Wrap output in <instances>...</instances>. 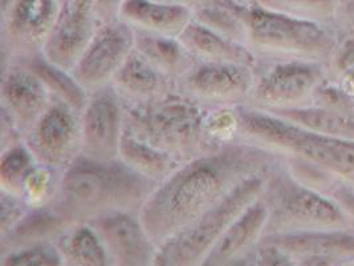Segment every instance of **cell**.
Listing matches in <instances>:
<instances>
[{
	"label": "cell",
	"instance_id": "6da1fadb",
	"mask_svg": "<svg viewBox=\"0 0 354 266\" xmlns=\"http://www.w3.org/2000/svg\"><path fill=\"white\" fill-rule=\"evenodd\" d=\"M274 166L276 157L267 150L238 140L227 143L183 161L156 186L140 217L161 247L245 179Z\"/></svg>",
	"mask_w": 354,
	"mask_h": 266
},
{
	"label": "cell",
	"instance_id": "7a4b0ae2",
	"mask_svg": "<svg viewBox=\"0 0 354 266\" xmlns=\"http://www.w3.org/2000/svg\"><path fill=\"white\" fill-rule=\"evenodd\" d=\"M157 185L120 159L96 161L80 156L63 172L57 196L49 206L71 222H89L113 212L140 215Z\"/></svg>",
	"mask_w": 354,
	"mask_h": 266
},
{
	"label": "cell",
	"instance_id": "3957f363",
	"mask_svg": "<svg viewBox=\"0 0 354 266\" xmlns=\"http://www.w3.org/2000/svg\"><path fill=\"white\" fill-rule=\"evenodd\" d=\"M238 132L243 141L274 154L286 153L310 164L354 179V144L309 131L284 117L248 105L236 107Z\"/></svg>",
	"mask_w": 354,
	"mask_h": 266
},
{
	"label": "cell",
	"instance_id": "277c9868",
	"mask_svg": "<svg viewBox=\"0 0 354 266\" xmlns=\"http://www.w3.org/2000/svg\"><path fill=\"white\" fill-rule=\"evenodd\" d=\"M125 131L182 163L219 148L206 130V109L177 91L154 103L127 107Z\"/></svg>",
	"mask_w": 354,
	"mask_h": 266
},
{
	"label": "cell",
	"instance_id": "5b68a950",
	"mask_svg": "<svg viewBox=\"0 0 354 266\" xmlns=\"http://www.w3.org/2000/svg\"><path fill=\"white\" fill-rule=\"evenodd\" d=\"M242 24V43L257 66L279 62H303L329 47V36L315 21L292 17L255 3L231 0Z\"/></svg>",
	"mask_w": 354,
	"mask_h": 266
},
{
	"label": "cell",
	"instance_id": "8992f818",
	"mask_svg": "<svg viewBox=\"0 0 354 266\" xmlns=\"http://www.w3.org/2000/svg\"><path fill=\"white\" fill-rule=\"evenodd\" d=\"M267 173L268 170L245 179L186 229L166 241L160 247L156 266H203L230 225L263 195Z\"/></svg>",
	"mask_w": 354,
	"mask_h": 266
},
{
	"label": "cell",
	"instance_id": "52a82bcc",
	"mask_svg": "<svg viewBox=\"0 0 354 266\" xmlns=\"http://www.w3.org/2000/svg\"><path fill=\"white\" fill-rule=\"evenodd\" d=\"M261 197L270 211L266 234L306 231L312 225H329L341 220L332 202L276 166L267 173Z\"/></svg>",
	"mask_w": 354,
	"mask_h": 266
},
{
	"label": "cell",
	"instance_id": "ba28073f",
	"mask_svg": "<svg viewBox=\"0 0 354 266\" xmlns=\"http://www.w3.org/2000/svg\"><path fill=\"white\" fill-rule=\"evenodd\" d=\"M60 7V0H8L1 4V64L41 55Z\"/></svg>",
	"mask_w": 354,
	"mask_h": 266
},
{
	"label": "cell",
	"instance_id": "9c48e42d",
	"mask_svg": "<svg viewBox=\"0 0 354 266\" xmlns=\"http://www.w3.org/2000/svg\"><path fill=\"white\" fill-rule=\"evenodd\" d=\"M255 66L199 63L176 82V91L205 109L247 105Z\"/></svg>",
	"mask_w": 354,
	"mask_h": 266
},
{
	"label": "cell",
	"instance_id": "30bf717a",
	"mask_svg": "<svg viewBox=\"0 0 354 266\" xmlns=\"http://www.w3.org/2000/svg\"><path fill=\"white\" fill-rule=\"evenodd\" d=\"M23 139L39 164L64 172L82 152L80 112L52 98Z\"/></svg>",
	"mask_w": 354,
	"mask_h": 266
},
{
	"label": "cell",
	"instance_id": "8fae6325",
	"mask_svg": "<svg viewBox=\"0 0 354 266\" xmlns=\"http://www.w3.org/2000/svg\"><path fill=\"white\" fill-rule=\"evenodd\" d=\"M127 105L112 85L89 94L80 112L81 156L96 161L120 159Z\"/></svg>",
	"mask_w": 354,
	"mask_h": 266
},
{
	"label": "cell",
	"instance_id": "7c38bea8",
	"mask_svg": "<svg viewBox=\"0 0 354 266\" xmlns=\"http://www.w3.org/2000/svg\"><path fill=\"white\" fill-rule=\"evenodd\" d=\"M134 51V30L120 19L102 23L77 64L71 71L88 92L112 85Z\"/></svg>",
	"mask_w": 354,
	"mask_h": 266
},
{
	"label": "cell",
	"instance_id": "4fadbf2b",
	"mask_svg": "<svg viewBox=\"0 0 354 266\" xmlns=\"http://www.w3.org/2000/svg\"><path fill=\"white\" fill-rule=\"evenodd\" d=\"M319 80L315 66L306 62H279L255 66V82L248 107L274 112L304 107Z\"/></svg>",
	"mask_w": 354,
	"mask_h": 266
},
{
	"label": "cell",
	"instance_id": "5bb4252c",
	"mask_svg": "<svg viewBox=\"0 0 354 266\" xmlns=\"http://www.w3.org/2000/svg\"><path fill=\"white\" fill-rule=\"evenodd\" d=\"M109 254L112 266H156L160 245L138 213L113 212L89 221Z\"/></svg>",
	"mask_w": 354,
	"mask_h": 266
},
{
	"label": "cell",
	"instance_id": "9a60e30c",
	"mask_svg": "<svg viewBox=\"0 0 354 266\" xmlns=\"http://www.w3.org/2000/svg\"><path fill=\"white\" fill-rule=\"evenodd\" d=\"M101 24L91 0L62 1L43 55L50 63L72 71Z\"/></svg>",
	"mask_w": 354,
	"mask_h": 266
},
{
	"label": "cell",
	"instance_id": "2e32d148",
	"mask_svg": "<svg viewBox=\"0 0 354 266\" xmlns=\"http://www.w3.org/2000/svg\"><path fill=\"white\" fill-rule=\"evenodd\" d=\"M50 101L48 89L28 66L20 62L1 64L0 111L14 121L23 137Z\"/></svg>",
	"mask_w": 354,
	"mask_h": 266
},
{
	"label": "cell",
	"instance_id": "e0dca14e",
	"mask_svg": "<svg viewBox=\"0 0 354 266\" xmlns=\"http://www.w3.org/2000/svg\"><path fill=\"white\" fill-rule=\"evenodd\" d=\"M268 217V205L260 196L230 225L203 266L244 265L264 237Z\"/></svg>",
	"mask_w": 354,
	"mask_h": 266
},
{
	"label": "cell",
	"instance_id": "ac0fdd59",
	"mask_svg": "<svg viewBox=\"0 0 354 266\" xmlns=\"http://www.w3.org/2000/svg\"><path fill=\"white\" fill-rule=\"evenodd\" d=\"M112 87L127 107L154 103L176 92V82L149 64L136 51L117 72Z\"/></svg>",
	"mask_w": 354,
	"mask_h": 266
},
{
	"label": "cell",
	"instance_id": "d6986e66",
	"mask_svg": "<svg viewBox=\"0 0 354 266\" xmlns=\"http://www.w3.org/2000/svg\"><path fill=\"white\" fill-rule=\"evenodd\" d=\"M118 19L134 31L179 37L193 20L194 11L182 4L160 0H124Z\"/></svg>",
	"mask_w": 354,
	"mask_h": 266
},
{
	"label": "cell",
	"instance_id": "ffe728a7",
	"mask_svg": "<svg viewBox=\"0 0 354 266\" xmlns=\"http://www.w3.org/2000/svg\"><path fill=\"white\" fill-rule=\"evenodd\" d=\"M179 39L199 63L257 66L254 55L244 44L214 31L195 19L179 35Z\"/></svg>",
	"mask_w": 354,
	"mask_h": 266
},
{
	"label": "cell",
	"instance_id": "44dd1931",
	"mask_svg": "<svg viewBox=\"0 0 354 266\" xmlns=\"http://www.w3.org/2000/svg\"><path fill=\"white\" fill-rule=\"evenodd\" d=\"M72 224L52 206L30 208L8 232L0 234V253L37 242H56Z\"/></svg>",
	"mask_w": 354,
	"mask_h": 266
},
{
	"label": "cell",
	"instance_id": "7402d4cb",
	"mask_svg": "<svg viewBox=\"0 0 354 266\" xmlns=\"http://www.w3.org/2000/svg\"><path fill=\"white\" fill-rule=\"evenodd\" d=\"M134 51L149 64L177 82L196 63L179 37L134 31Z\"/></svg>",
	"mask_w": 354,
	"mask_h": 266
},
{
	"label": "cell",
	"instance_id": "603a6c76",
	"mask_svg": "<svg viewBox=\"0 0 354 266\" xmlns=\"http://www.w3.org/2000/svg\"><path fill=\"white\" fill-rule=\"evenodd\" d=\"M64 266H112L109 254L89 222H73L56 240Z\"/></svg>",
	"mask_w": 354,
	"mask_h": 266
},
{
	"label": "cell",
	"instance_id": "cb8c5ba5",
	"mask_svg": "<svg viewBox=\"0 0 354 266\" xmlns=\"http://www.w3.org/2000/svg\"><path fill=\"white\" fill-rule=\"evenodd\" d=\"M120 160L137 175L156 184L162 183L182 164V161L171 154L147 144L127 131L121 141Z\"/></svg>",
	"mask_w": 354,
	"mask_h": 266
},
{
	"label": "cell",
	"instance_id": "d4e9b609",
	"mask_svg": "<svg viewBox=\"0 0 354 266\" xmlns=\"http://www.w3.org/2000/svg\"><path fill=\"white\" fill-rule=\"evenodd\" d=\"M20 63L39 76L53 99L62 100L79 112L82 111L89 94L81 87L71 71L50 63L43 53Z\"/></svg>",
	"mask_w": 354,
	"mask_h": 266
},
{
	"label": "cell",
	"instance_id": "484cf974",
	"mask_svg": "<svg viewBox=\"0 0 354 266\" xmlns=\"http://www.w3.org/2000/svg\"><path fill=\"white\" fill-rule=\"evenodd\" d=\"M37 164L24 139L12 143L0 153V190L20 196L33 166Z\"/></svg>",
	"mask_w": 354,
	"mask_h": 266
},
{
	"label": "cell",
	"instance_id": "4316f807",
	"mask_svg": "<svg viewBox=\"0 0 354 266\" xmlns=\"http://www.w3.org/2000/svg\"><path fill=\"white\" fill-rule=\"evenodd\" d=\"M272 114L284 117L292 123L301 125L309 131L322 133L333 137H354V121L348 117L341 116L320 108H290L274 111Z\"/></svg>",
	"mask_w": 354,
	"mask_h": 266
},
{
	"label": "cell",
	"instance_id": "83f0119b",
	"mask_svg": "<svg viewBox=\"0 0 354 266\" xmlns=\"http://www.w3.org/2000/svg\"><path fill=\"white\" fill-rule=\"evenodd\" d=\"M62 175L60 170L37 163L26 179L21 197L31 208L52 205L59 192Z\"/></svg>",
	"mask_w": 354,
	"mask_h": 266
},
{
	"label": "cell",
	"instance_id": "f1b7e54d",
	"mask_svg": "<svg viewBox=\"0 0 354 266\" xmlns=\"http://www.w3.org/2000/svg\"><path fill=\"white\" fill-rule=\"evenodd\" d=\"M3 266H64L56 242H37L0 253Z\"/></svg>",
	"mask_w": 354,
	"mask_h": 266
},
{
	"label": "cell",
	"instance_id": "f546056e",
	"mask_svg": "<svg viewBox=\"0 0 354 266\" xmlns=\"http://www.w3.org/2000/svg\"><path fill=\"white\" fill-rule=\"evenodd\" d=\"M206 130L212 143L219 147L235 141L238 132L236 107L206 109Z\"/></svg>",
	"mask_w": 354,
	"mask_h": 266
},
{
	"label": "cell",
	"instance_id": "4dcf8cb0",
	"mask_svg": "<svg viewBox=\"0 0 354 266\" xmlns=\"http://www.w3.org/2000/svg\"><path fill=\"white\" fill-rule=\"evenodd\" d=\"M30 208L23 197L0 190V234L8 232Z\"/></svg>",
	"mask_w": 354,
	"mask_h": 266
},
{
	"label": "cell",
	"instance_id": "1f68e13d",
	"mask_svg": "<svg viewBox=\"0 0 354 266\" xmlns=\"http://www.w3.org/2000/svg\"><path fill=\"white\" fill-rule=\"evenodd\" d=\"M329 1L332 0H254L260 7L304 19H306V12L325 6Z\"/></svg>",
	"mask_w": 354,
	"mask_h": 266
},
{
	"label": "cell",
	"instance_id": "d6a6232c",
	"mask_svg": "<svg viewBox=\"0 0 354 266\" xmlns=\"http://www.w3.org/2000/svg\"><path fill=\"white\" fill-rule=\"evenodd\" d=\"M339 66L349 71L354 68V40L349 42L339 56Z\"/></svg>",
	"mask_w": 354,
	"mask_h": 266
},
{
	"label": "cell",
	"instance_id": "836d02e7",
	"mask_svg": "<svg viewBox=\"0 0 354 266\" xmlns=\"http://www.w3.org/2000/svg\"><path fill=\"white\" fill-rule=\"evenodd\" d=\"M160 1H166V3H173V4H182L190 8H195L202 0H160Z\"/></svg>",
	"mask_w": 354,
	"mask_h": 266
},
{
	"label": "cell",
	"instance_id": "e575fe53",
	"mask_svg": "<svg viewBox=\"0 0 354 266\" xmlns=\"http://www.w3.org/2000/svg\"><path fill=\"white\" fill-rule=\"evenodd\" d=\"M234 1H238V3H243V4H251V3H254V0H234Z\"/></svg>",
	"mask_w": 354,
	"mask_h": 266
},
{
	"label": "cell",
	"instance_id": "d590c367",
	"mask_svg": "<svg viewBox=\"0 0 354 266\" xmlns=\"http://www.w3.org/2000/svg\"><path fill=\"white\" fill-rule=\"evenodd\" d=\"M60 1H64V0H60Z\"/></svg>",
	"mask_w": 354,
	"mask_h": 266
}]
</instances>
